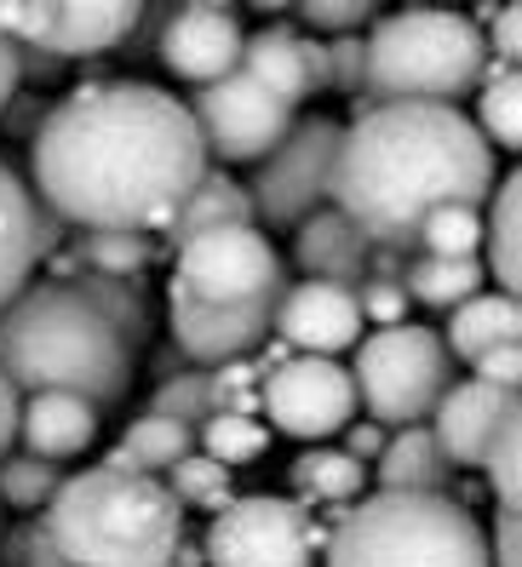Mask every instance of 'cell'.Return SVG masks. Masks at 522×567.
Listing matches in <instances>:
<instances>
[{
	"label": "cell",
	"instance_id": "6da1fadb",
	"mask_svg": "<svg viewBox=\"0 0 522 567\" xmlns=\"http://www.w3.org/2000/svg\"><path fill=\"white\" fill-rule=\"evenodd\" d=\"M202 178L207 150L184 97L150 81L75 86L29 138V189L75 229H167Z\"/></svg>",
	"mask_w": 522,
	"mask_h": 567
},
{
	"label": "cell",
	"instance_id": "7a4b0ae2",
	"mask_svg": "<svg viewBox=\"0 0 522 567\" xmlns=\"http://www.w3.org/2000/svg\"><path fill=\"white\" fill-rule=\"evenodd\" d=\"M500 184V161L465 110L379 104L356 110L334 155L328 207H339L373 252L413 247V229L437 207H482Z\"/></svg>",
	"mask_w": 522,
	"mask_h": 567
},
{
	"label": "cell",
	"instance_id": "3957f363",
	"mask_svg": "<svg viewBox=\"0 0 522 567\" xmlns=\"http://www.w3.org/2000/svg\"><path fill=\"white\" fill-rule=\"evenodd\" d=\"M150 344V305L139 281L70 276L29 281L0 310V379L18 395H81L98 413L126 402Z\"/></svg>",
	"mask_w": 522,
	"mask_h": 567
},
{
	"label": "cell",
	"instance_id": "277c9868",
	"mask_svg": "<svg viewBox=\"0 0 522 567\" xmlns=\"http://www.w3.org/2000/svg\"><path fill=\"white\" fill-rule=\"evenodd\" d=\"M35 522L63 567H167L173 545L184 539V511L167 482L115 464L63 476Z\"/></svg>",
	"mask_w": 522,
	"mask_h": 567
},
{
	"label": "cell",
	"instance_id": "5b68a950",
	"mask_svg": "<svg viewBox=\"0 0 522 567\" xmlns=\"http://www.w3.org/2000/svg\"><path fill=\"white\" fill-rule=\"evenodd\" d=\"M488 75L482 29L453 7L379 12L362 35V92L356 110L379 104H442L460 110Z\"/></svg>",
	"mask_w": 522,
	"mask_h": 567
},
{
	"label": "cell",
	"instance_id": "8992f818",
	"mask_svg": "<svg viewBox=\"0 0 522 567\" xmlns=\"http://www.w3.org/2000/svg\"><path fill=\"white\" fill-rule=\"evenodd\" d=\"M321 567H494L488 533L453 493H368L321 539Z\"/></svg>",
	"mask_w": 522,
	"mask_h": 567
},
{
	"label": "cell",
	"instance_id": "52a82bcc",
	"mask_svg": "<svg viewBox=\"0 0 522 567\" xmlns=\"http://www.w3.org/2000/svg\"><path fill=\"white\" fill-rule=\"evenodd\" d=\"M350 384H356V408H368L379 430H408L426 424L431 408L442 402V390L453 384V355L431 327H379L362 332L350 361Z\"/></svg>",
	"mask_w": 522,
	"mask_h": 567
},
{
	"label": "cell",
	"instance_id": "ba28073f",
	"mask_svg": "<svg viewBox=\"0 0 522 567\" xmlns=\"http://www.w3.org/2000/svg\"><path fill=\"white\" fill-rule=\"evenodd\" d=\"M173 252L178 258H173L167 298H184L195 310H276V298L287 287L282 252L253 224L207 229V236H190Z\"/></svg>",
	"mask_w": 522,
	"mask_h": 567
},
{
	"label": "cell",
	"instance_id": "9c48e42d",
	"mask_svg": "<svg viewBox=\"0 0 522 567\" xmlns=\"http://www.w3.org/2000/svg\"><path fill=\"white\" fill-rule=\"evenodd\" d=\"M345 126L334 115H305L287 126V138L253 166V178L242 184L253 202V224L282 229L293 236L310 213L328 207V184H334V155H339Z\"/></svg>",
	"mask_w": 522,
	"mask_h": 567
},
{
	"label": "cell",
	"instance_id": "30bf717a",
	"mask_svg": "<svg viewBox=\"0 0 522 567\" xmlns=\"http://www.w3.org/2000/svg\"><path fill=\"white\" fill-rule=\"evenodd\" d=\"M195 545H202L207 567H316L321 527L293 498L247 493L231 498Z\"/></svg>",
	"mask_w": 522,
	"mask_h": 567
},
{
	"label": "cell",
	"instance_id": "8fae6325",
	"mask_svg": "<svg viewBox=\"0 0 522 567\" xmlns=\"http://www.w3.org/2000/svg\"><path fill=\"white\" fill-rule=\"evenodd\" d=\"M258 419L270 424V436H293V442L321 447L356 419L350 367L328 361V355H287L282 367L265 373V384H258Z\"/></svg>",
	"mask_w": 522,
	"mask_h": 567
},
{
	"label": "cell",
	"instance_id": "7c38bea8",
	"mask_svg": "<svg viewBox=\"0 0 522 567\" xmlns=\"http://www.w3.org/2000/svg\"><path fill=\"white\" fill-rule=\"evenodd\" d=\"M144 7L133 0H7L0 7V35L23 52H41L52 63H70V58H98V52H115L133 41Z\"/></svg>",
	"mask_w": 522,
	"mask_h": 567
},
{
	"label": "cell",
	"instance_id": "4fadbf2b",
	"mask_svg": "<svg viewBox=\"0 0 522 567\" xmlns=\"http://www.w3.org/2000/svg\"><path fill=\"white\" fill-rule=\"evenodd\" d=\"M184 110H190L195 132H202L207 161H224V166H258L293 126V110L276 104L265 86H253L242 70L213 86H195Z\"/></svg>",
	"mask_w": 522,
	"mask_h": 567
},
{
	"label": "cell",
	"instance_id": "5bb4252c",
	"mask_svg": "<svg viewBox=\"0 0 522 567\" xmlns=\"http://www.w3.org/2000/svg\"><path fill=\"white\" fill-rule=\"evenodd\" d=\"M242 47H247V23L236 7H218V0H190V7L161 12V29H155L161 63L190 86H213L224 75H236Z\"/></svg>",
	"mask_w": 522,
	"mask_h": 567
},
{
	"label": "cell",
	"instance_id": "9a60e30c",
	"mask_svg": "<svg viewBox=\"0 0 522 567\" xmlns=\"http://www.w3.org/2000/svg\"><path fill=\"white\" fill-rule=\"evenodd\" d=\"M362 310H356L350 287H328V281H293L276 298L270 316V339L287 355H328L339 361L345 350L362 344Z\"/></svg>",
	"mask_w": 522,
	"mask_h": 567
},
{
	"label": "cell",
	"instance_id": "2e32d148",
	"mask_svg": "<svg viewBox=\"0 0 522 567\" xmlns=\"http://www.w3.org/2000/svg\"><path fill=\"white\" fill-rule=\"evenodd\" d=\"M58 247V218L35 202L29 178H18V166L0 161V310L29 287V276L41 270Z\"/></svg>",
	"mask_w": 522,
	"mask_h": 567
},
{
	"label": "cell",
	"instance_id": "e0dca14e",
	"mask_svg": "<svg viewBox=\"0 0 522 567\" xmlns=\"http://www.w3.org/2000/svg\"><path fill=\"white\" fill-rule=\"evenodd\" d=\"M522 402L505 390H488L477 379H453L442 390V402L431 408V436L442 447V458L453 464V471H477L488 442H494V430L505 413H516Z\"/></svg>",
	"mask_w": 522,
	"mask_h": 567
},
{
	"label": "cell",
	"instance_id": "ac0fdd59",
	"mask_svg": "<svg viewBox=\"0 0 522 567\" xmlns=\"http://www.w3.org/2000/svg\"><path fill=\"white\" fill-rule=\"evenodd\" d=\"M368 258H373V247L339 207H321L293 229V264L305 270V281L356 287V281H368Z\"/></svg>",
	"mask_w": 522,
	"mask_h": 567
},
{
	"label": "cell",
	"instance_id": "d6986e66",
	"mask_svg": "<svg viewBox=\"0 0 522 567\" xmlns=\"http://www.w3.org/2000/svg\"><path fill=\"white\" fill-rule=\"evenodd\" d=\"M242 75H247L253 86H265L276 104L299 110L305 97L316 92V86H310V35H299L293 23L253 29L247 47H242Z\"/></svg>",
	"mask_w": 522,
	"mask_h": 567
},
{
	"label": "cell",
	"instance_id": "ffe728a7",
	"mask_svg": "<svg viewBox=\"0 0 522 567\" xmlns=\"http://www.w3.org/2000/svg\"><path fill=\"white\" fill-rule=\"evenodd\" d=\"M18 436H23V453L35 458H75L98 442V408L81 402V395H23V413H18Z\"/></svg>",
	"mask_w": 522,
	"mask_h": 567
},
{
	"label": "cell",
	"instance_id": "44dd1931",
	"mask_svg": "<svg viewBox=\"0 0 522 567\" xmlns=\"http://www.w3.org/2000/svg\"><path fill=\"white\" fill-rule=\"evenodd\" d=\"M368 476H379V493H448L460 471L442 458L431 424H408L385 436V453L373 458Z\"/></svg>",
	"mask_w": 522,
	"mask_h": 567
},
{
	"label": "cell",
	"instance_id": "7402d4cb",
	"mask_svg": "<svg viewBox=\"0 0 522 567\" xmlns=\"http://www.w3.org/2000/svg\"><path fill=\"white\" fill-rule=\"evenodd\" d=\"M442 350L448 355H460V361H477L488 350H500V344H522V310H516V298L511 292H477L465 298L460 310H448V327L437 332Z\"/></svg>",
	"mask_w": 522,
	"mask_h": 567
},
{
	"label": "cell",
	"instance_id": "603a6c76",
	"mask_svg": "<svg viewBox=\"0 0 522 567\" xmlns=\"http://www.w3.org/2000/svg\"><path fill=\"white\" fill-rule=\"evenodd\" d=\"M287 482H293V505L299 511H310V505L350 511L356 498H362V487H368V464H356L339 447H310L305 458H293Z\"/></svg>",
	"mask_w": 522,
	"mask_h": 567
},
{
	"label": "cell",
	"instance_id": "cb8c5ba5",
	"mask_svg": "<svg viewBox=\"0 0 522 567\" xmlns=\"http://www.w3.org/2000/svg\"><path fill=\"white\" fill-rule=\"evenodd\" d=\"M224 224H253V202H247L242 178H231V173H218V166H207V178L195 184V195L173 213L167 241L184 247L190 236H207V229H224ZM253 229H258V224H253Z\"/></svg>",
	"mask_w": 522,
	"mask_h": 567
},
{
	"label": "cell",
	"instance_id": "d4e9b609",
	"mask_svg": "<svg viewBox=\"0 0 522 567\" xmlns=\"http://www.w3.org/2000/svg\"><path fill=\"white\" fill-rule=\"evenodd\" d=\"M195 453V430L173 424V419H155V413H139L133 424H126L121 447L104 458L115 464V471H144V476H167L178 458Z\"/></svg>",
	"mask_w": 522,
	"mask_h": 567
},
{
	"label": "cell",
	"instance_id": "484cf974",
	"mask_svg": "<svg viewBox=\"0 0 522 567\" xmlns=\"http://www.w3.org/2000/svg\"><path fill=\"white\" fill-rule=\"evenodd\" d=\"M482 258H426L402 264V292L408 305H431V310H460L465 298L482 292Z\"/></svg>",
	"mask_w": 522,
	"mask_h": 567
},
{
	"label": "cell",
	"instance_id": "4316f807",
	"mask_svg": "<svg viewBox=\"0 0 522 567\" xmlns=\"http://www.w3.org/2000/svg\"><path fill=\"white\" fill-rule=\"evenodd\" d=\"M516 189L522 178H500L494 195L482 202V276L488 281H500L494 292H511L516 298Z\"/></svg>",
	"mask_w": 522,
	"mask_h": 567
},
{
	"label": "cell",
	"instance_id": "83f0119b",
	"mask_svg": "<svg viewBox=\"0 0 522 567\" xmlns=\"http://www.w3.org/2000/svg\"><path fill=\"white\" fill-rule=\"evenodd\" d=\"M155 264L150 236H126V229H81L75 241V270L86 276H110V281H139Z\"/></svg>",
	"mask_w": 522,
	"mask_h": 567
},
{
	"label": "cell",
	"instance_id": "f1b7e54d",
	"mask_svg": "<svg viewBox=\"0 0 522 567\" xmlns=\"http://www.w3.org/2000/svg\"><path fill=\"white\" fill-rule=\"evenodd\" d=\"M471 126L482 132L488 150H516L522 138V75L516 70H500V63H488V75L477 86V115Z\"/></svg>",
	"mask_w": 522,
	"mask_h": 567
},
{
	"label": "cell",
	"instance_id": "f546056e",
	"mask_svg": "<svg viewBox=\"0 0 522 567\" xmlns=\"http://www.w3.org/2000/svg\"><path fill=\"white\" fill-rule=\"evenodd\" d=\"M265 447H270V424L258 413H213L202 430H195V453H207L213 464H224V471L265 458Z\"/></svg>",
	"mask_w": 522,
	"mask_h": 567
},
{
	"label": "cell",
	"instance_id": "4dcf8cb0",
	"mask_svg": "<svg viewBox=\"0 0 522 567\" xmlns=\"http://www.w3.org/2000/svg\"><path fill=\"white\" fill-rule=\"evenodd\" d=\"M58 487H63V464L35 458V453L0 458V511H47Z\"/></svg>",
	"mask_w": 522,
	"mask_h": 567
},
{
	"label": "cell",
	"instance_id": "1f68e13d",
	"mask_svg": "<svg viewBox=\"0 0 522 567\" xmlns=\"http://www.w3.org/2000/svg\"><path fill=\"white\" fill-rule=\"evenodd\" d=\"M426 258H482V207H437L413 229Z\"/></svg>",
	"mask_w": 522,
	"mask_h": 567
},
{
	"label": "cell",
	"instance_id": "d6a6232c",
	"mask_svg": "<svg viewBox=\"0 0 522 567\" xmlns=\"http://www.w3.org/2000/svg\"><path fill=\"white\" fill-rule=\"evenodd\" d=\"M161 482H167V493L178 498V511H213V516H218V511L236 498V493H231V471H224V464H213L207 453L178 458Z\"/></svg>",
	"mask_w": 522,
	"mask_h": 567
},
{
	"label": "cell",
	"instance_id": "836d02e7",
	"mask_svg": "<svg viewBox=\"0 0 522 567\" xmlns=\"http://www.w3.org/2000/svg\"><path fill=\"white\" fill-rule=\"evenodd\" d=\"M144 413L173 419L184 430H202L213 419V379L202 373V367H184V373H173V379H155V395H150Z\"/></svg>",
	"mask_w": 522,
	"mask_h": 567
},
{
	"label": "cell",
	"instance_id": "e575fe53",
	"mask_svg": "<svg viewBox=\"0 0 522 567\" xmlns=\"http://www.w3.org/2000/svg\"><path fill=\"white\" fill-rule=\"evenodd\" d=\"M477 471L488 476V493H494V511H516V476H522V408L500 419L494 442H488Z\"/></svg>",
	"mask_w": 522,
	"mask_h": 567
},
{
	"label": "cell",
	"instance_id": "d590c367",
	"mask_svg": "<svg viewBox=\"0 0 522 567\" xmlns=\"http://www.w3.org/2000/svg\"><path fill=\"white\" fill-rule=\"evenodd\" d=\"M379 18V7L373 0H305L299 7V23L310 29V41L316 35H356V29H368Z\"/></svg>",
	"mask_w": 522,
	"mask_h": 567
},
{
	"label": "cell",
	"instance_id": "8d00e7d4",
	"mask_svg": "<svg viewBox=\"0 0 522 567\" xmlns=\"http://www.w3.org/2000/svg\"><path fill=\"white\" fill-rule=\"evenodd\" d=\"M356 310H362V327H402L408 321V292L397 276H368V281H356Z\"/></svg>",
	"mask_w": 522,
	"mask_h": 567
},
{
	"label": "cell",
	"instance_id": "74e56055",
	"mask_svg": "<svg viewBox=\"0 0 522 567\" xmlns=\"http://www.w3.org/2000/svg\"><path fill=\"white\" fill-rule=\"evenodd\" d=\"M0 567H63V556L52 550L47 527L29 516V522H18L12 533H0Z\"/></svg>",
	"mask_w": 522,
	"mask_h": 567
},
{
	"label": "cell",
	"instance_id": "f35d334b",
	"mask_svg": "<svg viewBox=\"0 0 522 567\" xmlns=\"http://www.w3.org/2000/svg\"><path fill=\"white\" fill-rule=\"evenodd\" d=\"M328 47V86L356 97L362 92V35H339V41H321Z\"/></svg>",
	"mask_w": 522,
	"mask_h": 567
},
{
	"label": "cell",
	"instance_id": "ab89813d",
	"mask_svg": "<svg viewBox=\"0 0 522 567\" xmlns=\"http://www.w3.org/2000/svg\"><path fill=\"white\" fill-rule=\"evenodd\" d=\"M471 379L488 384V390L516 395V384H522V344H500V350L477 355V361H471Z\"/></svg>",
	"mask_w": 522,
	"mask_h": 567
},
{
	"label": "cell",
	"instance_id": "60d3db41",
	"mask_svg": "<svg viewBox=\"0 0 522 567\" xmlns=\"http://www.w3.org/2000/svg\"><path fill=\"white\" fill-rule=\"evenodd\" d=\"M339 436H345V442H339V453H350L356 464H368V471H373V458L385 453V436H390V430H379L373 419H350V424L339 430Z\"/></svg>",
	"mask_w": 522,
	"mask_h": 567
},
{
	"label": "cell",
	"instance_id": "b9f144b4",
	"mask_svg": "<svg viewBox=\"0 0 522 567\" xmlns=\"http://www.w3.org/2000/svg\"><path fill=\"white\" fill-rule=\"evenodd\" d=\"M41 121H47V104H41L35 92H12L7 110H0V126H7V132H29V138H35Z\"/></svg>",
	"mask_w": 522,
	"mask_h": 567
},
{
	"label": "cell",
	"instance_id": "7bdbcfd3",
	"mask_svg": "<svg viewBox=\"0 0 522 567\" xmlns=\"http://www.w3.org/2000/svg\"><path fill=\"white\" fill-rule=\"evenodd\" d=\"M488 561L516 567V511H494V533H488Z\"/></svg>",
	"mask_w": 522,
	"mask_h": 567
},
{
	"label": "cell",
	"instance_id": "ee69618b",
	"mask_svg": "<svg viewBox=\"0 0 522 567\" xmlns=\"http://www.w3.org/2000/svg\"><path fill=\"white\" fill-rule=\"evenodd\" d=\"M18 413H23V395L0 379V458L18 447Z\"/></svg>",
	"mask_w": 522,
	"mask_h": 567
},
{
	"label": "cell",
	"instance_id": "f6af8a7d",
	"mask_svg": "<svg viewBox=\"0 0 522 567\" xmlns=\"http://www.w3.org/2000/svg\"><path fill=\"white\" fill-rule=\"evenodd\" d=\"M18 86H23V81H18V47L0 35V110H7V97H12Z\"/></svg>",
	"mask_w": 522,
	"mask_h": 567
},
{
	"label": "cell",
	"instance_id": "bcb514c9",
	"mask_svg": "<svg viewBox=\"0 0 522 567\" xmlns=\"http://www.w3.org/2000/svg\"><path fill=\"white\" fill-rule=\"evenodd\" d=\"M0 533H7V511H0Z\"/></svg>",
	"mask_w": 522,
	"mask_h": 567
}]
</instances>
